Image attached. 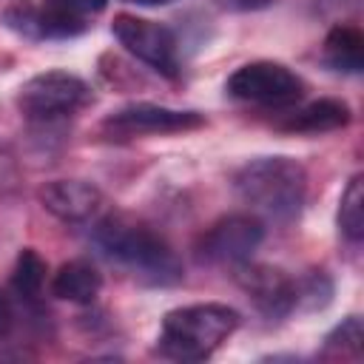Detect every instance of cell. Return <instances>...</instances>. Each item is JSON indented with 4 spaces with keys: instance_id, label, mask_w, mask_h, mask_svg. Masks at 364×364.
<instances>
[{
    "instance_id": "ffe728a7",
    "label": "cell",
    "mask_w": 364,
    "mask_h": 364,
    "mask_svg": "<svg viewBox=\"0 0 364 364\" xmlns=\"http://www.w3.org/2000/svg\"><path fill=\"white\" fill-rule=\"evenodd\" d=\"M9 327H11V307H9L6 296L0 293V338L9 333Z\"/></svg>"
},
{
    "instance_id": "7c38bea8",
    "label": "cell",
    "mask_w": 364,
    "mask_h": 364,
    "mask_svg": "<svg viewBox=\"0 0 364 364\" xmlns=\"http://www.w3.org/2000/svg\"><path fill=\"white\" fill-rule=\"evenodd\" d=\"M350 122V105L341 100H316L307 102L290 114H284L276 128L290 134H327L336 128H344Z\"/></svg>"
},
{
    "instance_id": "e0dca14e",
    "label": "cell",
    "mask_w": 364,
    "mask_h": 364,
    "mask_svg": "<svg viewBox=\"0 0 364 364\" xmlns=\"http://www.w3.org/2000/svg\"><path fill=\"white\" fill-rule=\"evenodd\" d=\"M43 282H46V262L40 259L37 250L26 247L17 256V264H14V273H11V290L23 301H37V296L43 290Z\"/></svg>"
},
{
    "instance_id": "30bf717a",
    "label": "cell",
    "mask_w": 364,
    "mask_h": 364,
    "mask_svg": "<svg viewBox=\"0 0 364 364\" xmlns=\"http://www.w3.org/2000/svg\"><path fill=\"white\" fill-rule=\"evenodd\" d=\"M236 282L264 318H284L296 310V279L270 264H239Z\"/></svg>"
},
{
    "instance_id": "ac0fdd59",
    "label": "cell",
    "mask_w": 364,
    "mask_h": 364,
    "mask_svg": "<svg viewBox=\"0 0 364 364\" xmlns=\"http://www.w3.org/2000/svg\"><path fill=\"white\" fill-rule=\"evenodd\" d=\"M333 282L324 270H310L301 279H296V307L304 310H321L330 304Z\"/></svg>"
},
{
    "instance_id": "6da1fadb",
    "label": "cell",
    "mask_w": 364,
    "mask_h": 364,
    "mask_svg": "<svg viewBox=\"0 0 364 364\" xmlns=\"http://www.w3.org/2000/svg\"><path fill=\"white\" fill-rule=\"evenodd\" d=\"M91 242L100 247L105 259L128 270L145 284L154 287H171L182 282L185 270L173 247L154 233L151 228L131 222L125 216H100L91 222Z\"/></svg>"
},
{
    "instance_id": "2e32d148",
    "label": "cell",
    "mask_w": 364,
    "mask_h": 364,
    "mask_svg": "<svg viewBox=\"0 0 364 364\" xmlns=\"http://www.w3.org/2000/svg\"><path fill=\"white\" fill-rule=\"evenodd\" d=\"M338 230L350 239V242H361L364 236V179L361 173H355L338 202Z\"/></svg>"
},
{
    "instance_id": "44dd1931",
    "label": "cell",
    "mask_w": 364,
    "mask_h": 364,
    "mask_svg": "<svg viewBox=\"0 0 364 364\" xmlns=\"http://www.w3.org/2000/svg\"><path fill=\"white\" fill-rule=\"evenodd\" d=\"M122 3H136V6H165V3H173V0H122Z\"/></svg>"
},
{
    "instance_id": "d6986e66",
    "label": "cell",
    "mask_w": 364,
    "mask_h": 364,
    "mask_svg": "<svg viewBox=\"0 0 364 364\" xmlns=\"http://www.w3.org/2000/svg\"><path fill=\"white\" fill-rule=\"evenodd\" d=\"M213 3L225 11H262V9L273 6L276 0H213Z\"/></svg>"
},
{
    "instance_id": "ba28073f",
    "label": "cell",
    "mask_w": 364,
    "mask_h": 364,
    "mask_svg": "<svg viewBox=\"0 0 364 364\" xmlns=\"http://www.w3.org/2000/svg\"><path fill=\"white\" fill-rule=\"evenodd\" d=\"M205 117L199 111H182L168 108L156 102H131L102 119V131L111 139H134V136H151V134H179L202 128Z\"/></svg>"
},
{
    "instance_id": "5b68a950",
    "label": "cell",
    "mask_w": 364,
    "mask_h": 364,
    "mask_svg": "<svg viewBox=\"0 0 364 364\" xmlns=\"http://www.w3.org/2000/svg\"><path fill=\"white\" fill-rule=\"evenodd\" d=\"M91 102V88L85 80L68 71H43L26 80L17 91V108L31 122H57Z\"/></svg>"
},
{
    "instance_id": "9a60e30c",
    "label": "cell",
    "mask_w": 364,
    "mask_h": 364,
    "mask_svg": "<svg viewBox=\"0 0 364 364\" xmlns=\"http://www.w3.org/2000/svg\"><path fill=\"white\" fill-rule=\"evenodd\" d=\"M361 350H364V327L358 316H347L341 324H336L321 344V358L330 361H361Z\"/></svg>"
},
{
    "instance_id": "9c48e42d",
    "label": "cell",
    "mask_w": 364,
    "mask_h": 364,
    "mask_svg": "<svg viewBox=\"0 0 364 364\" xmlns=\"http://www.w3.org/2000/svg\"><path fill=\"white\" fill-rule=\"evenodd\" d=\"M264 239V225L247 213H230L213 222L205 236L199 239V256L210 264H230L239 267L250 262L253 250Z\"/></svg>"
},
{
    "instance_id": "4fadbf2b",
    "label": "cell",
    "mask_w": 364,
    "mask_h": 364,
    "mask_svg": "<svg viewBox=\"0 0 364 364\" xmlns=\"http://www.w3.org/2000/svg\"><path fill=\"white\" fill-rule=\"evenodd\" d=\"M100 290H102L100 270L82 259L65 262L51 279V293L63 301H71V304H91L100 296Z\"/></svg>"
},
{
    "instance_id": "8fae6325",
    "label": "cell",
    "mask_w": 364,
    "mask_h": 364,
    "mask_svg": "<svg viewBox=\"0 0 364 364\" xmlns=\"http://www.w3.org/2000/svg\"><path fill=\"white\" fill-rule=\"evenodd\" d=\"M37 196H40V205L51 216L68 225H88L100 219L105 208L100 188L82 179H51L37 191Z\"/></svg>"
},
{
    "instance_id": "8992f818",
    "label": "cell",
    "mask_w": 364,
    "mask_h": 364,
    "mask_svg": "<svg viewBox=\"0 0 364 364\" xmlns=\"http://www.w3.org/2000/svg\"><path fill=\"white\" fill-rule=\"evenodd\" d=\"M225 91L228 97L239 102H253L264 108H287L304 97V82L296 71H290L282 63L256 60V63L239 65L228 77Z\"/></svg>"
},
{
    "instance_id": "7a4b0ae2",
    "label": "cell",
    "mask_w": 364,
    "mask_h": 364,
    "mask_svg": "<svg viewBox=\"0 0 364 364\" xmlns=\"http://www.w3.org/2000/svg\"><path fill=\"white\" fill-rule=\"evenodd\" d=\"M233 191L259 216L287 225L304 205L307 173L290 156H259L233 173Z\"/></svg>"
},
{
    "instance_id": "5bb4252c",
    "label": "cell",
    "mask_w": 364,
    "mask_h": 364,
    "mask_svg": "<svg viewBox=\"0 0 364 364\" xmlns=\"http://www.w3.org/2000/svg\"><path fill=\"white\" fill-rule=\"evenodd\" d=\"M321 60L327 68L338 71V74H361L364 68V37L355 26H336L330 28L324 48H321Z\"/></svg>"
},
{
    "instance_id": "277c9868",
    "label": "cell",
    "mask_w": 364,
    "mask_h": 364,
    "mask_svg": "<svg viewBox=\"0 0 364 364\" xmlns=\"http://www.w3.org/2000/svg\"><path fill=\"white\" fill-rule=\"evenodd\" d=\"M105 6L108 0H43L40 6L23 0L3 11V23L26 40H68L82 34Z\"/></svg>"
},
{
    "instance_id": "52a82bcc",
    "label": "cell",
    "mask_w": 364,
    "mask_h": 364,
    "mask_svg": "<svg viewBox=\"0 0 364 364\" xmlns=\"http://www.w3.org/2000/svg\"><path fill=\"white\" fill-rule=\"evenodd\" d=\"M111 34L128 54H134L162 77L179 74V43L168 26L136 14H117L111 20Z\"/></svg>"
},
{
    "instance_id": "3957f363",
    "label": "cell",
    "mask_w": 364,
    "mask_h": 364,
    "mask_svg": "<svg viewBox=\"0 0 364 364\" xmlns=\"http://www.w3.org/2000/svg\"><path fill=\"white\" fill-rule=\"evenodd\" d=\"M239 327V313L219 301L188 304L165 313L156 353L171 361H205Z\"/></svg>"
}]
</instances>
